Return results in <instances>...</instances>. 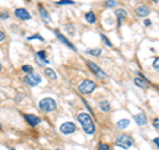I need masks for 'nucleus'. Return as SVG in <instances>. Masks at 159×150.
Wrapping results in <instances>:
<instances>
[{
	"label": "nucleus",
	"instance_id": "39",
	"mask_svg": "<svg viewBox=\"0 0 159 150\" xmlns=\"http://www.w3.org/2000/svg\"><path fill=\"white\" fill-rule=\"evenodd\" d=\"M158 89H159V85H158Z\"/></svg>",
	"mask_w": 159,
	"mask_h": 150
},
{
	"label": "nucleus",
	"instance_id": "11",
	"mask_svg": "<svg viewBox=\"0 0 159 150\" xmlns=\"http://www.w3.org/2000/svg\"><path fill=\"white\" fill-rule=\"evenodd\" d=\"M135 12H137V15L139 17H146L150 14V8H148L147 6H145V4H140V6H138L137 8H135Z\"/></svg>",
	"mask_w": 159,
	"mask_h": 150
},
{
	"label": "nucleus",
	"instance_id": "2",
	"mask_svg": "<svg viewBox=\"0 0 159 150\" xmlns=\"http://www.w3.org/2000/svg\"><path fill=\"white\" fill-rule=\"evenodd\" d=\"M39 108H40V110H42V112H45V113H52L56 110L57 104H56V101L52 97H45V98L40 100Z\"/></svg>",
	"mask_w": 159,
	"mask_h": 150
},
{
	"label": "nucleus",
	"instance_id": "18",
	"mask_svg": "<svg viewBox=\"0 0 159 150\" xmlns=\"http://www.w3.org/2000/svg\"><path fill=\"white\" fill-rule=\"evenodd\" d=\"M44 73L47 75V77H49L50 80H56L57 78V75H56V72L53 69H50V68H45Z\"/></svg>",
	"mask_w": 159,
	"mask_h": 150
},
{
	"label": "nucleus",
	"instance_id": "24",
	"mask_svg": "<svg viewBox=\"0 0 159 150\" xmlns=\"http://www.w3.org/2000/svg\"><path fill=\"white\" fill-rule=\"evenodd\" d=\"M117 4H118V3H117L115 0H106V1H105V6H106V7H109V8L117 7Z\"/></svg>",
	"mask_w": 159,
	"mask_h": 150
},
{
	"label": "nucleus",
	"instance_id": "33",
	"mask_svg": "<svg viewBox=\"0 0 159 150\" xmlns=\"http://www.w3.org/2000/svg\"><path fill=\"white\" fill-rule=\"evenodd\" d=\"M154 144L158 146V149H159V137H156V138H154Z\"/></svg>",
	"mask_w": 159,
	"mask_h": 150
},
{
	"label": "nucleus",
	"instance_id": "14",
	"mask_svg": "<svg viewBox=\"0 0 159 150\" xmlns=\"http://www.w3.org/2000/svg\"><path fill=\"white\" fill-rule=\"evenodd\" d=\"M115 16H117V20H118V27H121L122 23H123L125 19H126L127 14H126V11H125L123 8H119V9H117L115 11Z\"/></svg>",
	"mask_w": 159,
	"mask_h": 150
},
{
	"label": "nucleus",
	"instance_id": "17",
	"mask_svg": "<svg viewBox=\"0 0 159 150\" xmlns=\"http://www.w3.org/2000/svg\"><path fill=\"white\" fill-rule=\"evenodd\" d=\"M129 125H130V121L127 120V118H123V120H119L118 122H117V128H118V129H126Z\"/></svg>",
	"mask_w": 159,
	"mask_h": 150
},
{
	"label": "nucleus",
	"instance_id": "8",
	"mask_svg": "<svg viewBox=\"0 0 159 150\" xmlns=\"http://www.w3.org/2000/svg\"><path fill=\"white\" fill-rule=\"evenodd\" d=\"M53 33H54V36H56V37H57V39H58V40L61 41V43L64 44V45L69 47V48H70L72 51H77V48H76V47H74L73 44H72L70 41H69L68 39H66L65 36H64L62 33H61V32H60V31H58V29H54V31H53Z\"/></svg>",
	"mask_w": 159,
	"mask_h": 150
},
{
	"label": "nucleus",
	"instance_id": "9",
	"mask_svg": "<svg viewBox=\"0 0 159 150\" xmlns=\"http://www.w3.org/2000/svg\"><path fill=\"white\" fill-rule=\"evenodd\" d=\"M24 118H25V121L31 126H37L40 122H41V118L37 117V116H34V114H31V113H26V114H24Z\"/></svg>",
	"mask_w": 159,
	"mask_h": 150
},
{
	"label": "nucleus",
	"instance_id": "13",
	"mask_svg": "<svg viewBox=\"0 0 159 150\" xmlns=\"http://www.w3.org/2000/svg\"><path fill=\"white\" fill-rule=\"evenodd\" d=\"M132 118H134V121L137 122L138 126H145L146 123H147V118H146L145 113H138V114H135Z\"/></svg>",
	"mask_w": 159,
	"mask_h": 150
},
{
	"label": "nucleus",
	"instance_id": "1",
	"mask_svg": "<svg viewBox=\"0 0 159 150\" xmlns=\"http://www.w3.org/2000/svg\"><path fill=\"white\" fill-rule=\"evenodd\" d=\"M77 120H78V122L81 123L82 129H84V131H85L86 134H90V136H93V134L95 133L94 122H93L92 117H90L87 113H78V116H77Z\"/></svg>",
	"mask_w": 159,
	"mask_h": 150
},
{
	"label": "nucleus",
	"instance_id": "6",
	"mask_svg": "<svg viewBox=\"0 0 159 150\" xmlns=\"http://www.w3.org/2000/svg\"><path fill=\"white\" fill-rule=\"evenodd\" d=\"M87 67H89V69L92 70L93 73H95L97 75V77H100V78H107V75H106L105 72H103L102 69H101L100 67H98L95 62H93V61H87Z\"/></svg>",
	"mask_w": 159,
	"mask_h": 150
},
{
	"label": "nucleus",
	"instance_id": "34",
	"mask_svg": "<svg viewBox=\"0 0 159 150\" xmlns=\"http://www.w3.org/2000/svg\"><path fill=\"white\" fill-rule=\"evenodd\" d=\"M145 25H146V27H150L151 22H150V20H145Z\"/></svg>",
	"mask_w": 159,
	"mask_h": 150
},
{
	"label": "nucleus",
	"instance_id": "25",
	"mask_svg": "<svg viewBox=\"0 0 159 150\" xmlns=\"http://www.w3.org/2000/svg\"><path fill=\"white\" fill-rule=\"evenodd\" d=\"M153 68L156 70V72H159V57H156V59L154 60V62H153Z\"/></svg>",
	"mask_w": 159,
	"mask_h": 150
},
{
	"label": "nucleus",
	"instance_id": "38",
	"mask_svg": "<svg viewBox=\"0 0 159 150\" xmlns=\"http://www.w3.org/2000/svg\"><path fill=\"white\" fill-rule=\"evenodd\" d=\"M0 129H1V123H0Z\"/></svg>",
	"mask_w": 159,
	"mask_h": 150
},
{
	"label": "nucleus",
	"instance_id": "10",
	"mask_svg": "<svg viewBox=\"0 0 159 150\" xmlns=\"http://www.w3.org/2000/svg\"><path fill=\"white\" fill-rule=\"evenodd\" d=\"M15 16L20 20H29L31 19V14H29L25 8H16L15 9Z\"/></svg>",
	"mask_w": 159,
	"mask_h": 150
},
{
	"label": "nucleus",
	"instance_id": "23",
	"mask_svg": "<svg viewBox=\"0 0 159 150\" xmlns=\"http://www.w3.org/2000/svg\"><path fill=\"white\" fill-rule=\"evenodd\" d=\"M21 69H23V72H25L26 75H31V73H33V68L31 67V65H23V67H21Z\"/></svg>",
	"mask_w": 159,
	"mask_h": 150
},
{
	"label": "nucleus",
	"instance_id": "37",
	"mask_svg": "<svg viewBox=\"0 0 159 150\" xmlns=\"http://www.w3.org/2000/svg\"><path fill=\"white\" fill-rule=\"evenodd\" d=\"M56 150H62V149H56Z\"/></svg>",
	"mask_w": 159,
	"mask_h": 150
},
{
	"label": "nucleus",
	"instance_id": "15",
	"mask_svg": "<svg viewBox=\"0 0 159 150\" xmlns=\"http://www.w3.org/2000/svg\"><path fill=\"white\" fill-rule=\"evenodd\" d=\"M39 9H40V16H41V19L44 20V23L45 24H50V23H52V19H50V16L48 15L47 9H45L42 6H39Z\"/></svg>",
	"mask_w": 159,
	"mask_h": 150
},
{
	"label": "nucleus",
	"instance_id": "7",
	"mask_svg": "<svg viewBox=\"0 0 159 150\" xmlns=\"http://www.w3.org/2000/svg\"><path fill=\"white\" fill-rule=\"evenodd\" d=\"M76 130H77V126H76V123H73V122H64L62 125L60 126V131L62 134H66V136L74 133Z\"/></svg>",
	"mask_w": 159,
	"mask_h": 150
},
{
	"label": "nucleus",
	"instance_id": "29",
	"mask_svg": "<svg viewBox=\"0 0 159 150\" xmlns=\"http://www.w3.org/2000/svg\"><path fill=\"white\" fill-rule=\"evenodd\" d=\"M82 102H84V104H85V106H86V109L90 112V114H93V109H92V108H90V105L87 104V101H86V100H82Z\"/></svg>",
	"mask_w": 159,
	"mask_h": 150
},
{
	"label": "nucleus",
	"instance_id": "36",
	"mask_svg": "<svg viewBox=\"0 0 159 150\" xmlns=\"http://www.w3.org/2000/svg\"><path fill=\"white\" fill-rule=\"evenodd\" d=\"M153 1H155V3H156V1H158V0H153Z\"/></svg>",
	"mask_w": 159,
	"mask_h": 150
},
{
	"label": "nucleus",
	"instance_id": "26",
	"mask_svg": "<svg viewBox=\"0 0 159 150\" xmlns=\"http://www.w3.org/2000/svg\"><path fill=\"white\" fill-rule=\"evenodd\" d=\"M34 39H37V40H40V41H44V37H42V36H40V35H33V36H29V37H28V40H34Z\"/></svg>",
	"mask_w": 159,
	"mask_h": 150
},
{
	"label": "nucleus",
	"instance_id": "28",
	"mask_svg": "<svg viewBox=\"0 0 159 150\" xmlns=\"http://www.w3.org/2000/svg\"><path fill=\"white\" fill-rule=\"evenodd\" d=\"M65 29L68 31V32H70V35H74V27L72 24H68L65 25Z\"/></svg>",
	"mask_w": 159,
	"mask_h": 150
},
{
	"label": "nucleus",
	"instance_id": "5",
	"mask_svg": "<svg viewBox=\"0 0 159 150\" xmlns=\"http://www.w3.org/2000/svg\"><path fill=\"white\" fill-rule=\"evenodd\" d=\"M24 81H25L29 86H36L41 83V76L36 75V73H31V75L24 76Z\"/></svg>",
	"mask_w": 159,
	"mask_h": 150
},
{
	"label": "nucleus",
	"instance_id": "27",
	"mask_svg": "<svg viewBox=\"0 0 159 150\" xmlns=\"http://www.w3.org/2000/svg\"><path fill=\"white\" fill-rule=\"evenodd\" d=\"M98 150H110V147H109V145L102 144V142H101V144L98 145Z\"/></svg>",
	"mask_w": 159,
	"mask_h": 150
},
{
	"label": "nucleus",
	"instance_id": "21",
	"mask_svg": "<svg viewBox=\"0 0 159 150\" xmlns=\"http://www.w3.org/2000/svg\"><path fill=\"white\" fill-rule=\"evenodd\" d=\"M74 4L73 0H60V1H56V6H72Z\"/></svg>",
	"mask_w": 159,
	"mask_h": 150
},
{
	"label": "nucleus",
	"instance_id": "3",
	"mask_svg": "<svg viewBox=\"0 0 159 150\" xmlns=\"http://www.w3.org/2000/svg\"><path fill=\"white\" fill-rule=\"evenodd\" d=\"M134 141H132V137L127 136V134H121L115 138V145L122 149H129V147L132 146Z\"/></svg>",
	"mask_w": 159,
	"mask_h": 150
},
{
	"label": "nucleus",
	"instance_id": "12",
	"mask_svg": "<svg viewBox=\"0 0 159 150\" xmlns=\"http://www.w3.org/2000/svg\"><path fill=\"white\" fill-rule=\"evenodd\" d=\"M134 84L138 86V88H142V89H146L150 86V81L147 80V78H140V77H135L134 78Z\"/></svg>",
	"mask_w": 159,
	"mask_h": 150
},
{
	"label": "nucleus",
	"instance_id": "30",
	"mask_svg": "<svg viewBox=\"0 0 159 150\" xmlns=\"http://www.w3.org/2000/svg\"><path fill=\"white\" fill-rule=\"evenodd\" d=\"M153 125H154V128L159 130V118H155V120L153 121Z\"/></svg>",
	"mask_w": 159,
	"mask_h": 150
},
{
	"label": "nucleus",
	"instance_id": "35",
	"mask_svg": "<svg viewBox=\"0 0 159 150\" xmlns=\"http://www.w3.org/2000/svg\"><path fill=\"white\" fill-rule=\"evenodd\" d=\"M1 69H3V65H1V64H0V72H1Z\"/></svg>",
	"mask_w": 159,
	"mask_h": 150
},
{
	"label": "nucleus",
	"instance_id": "22",
	"mask_svg": "<svg viewBox=\"0 0 159 150\" xmlns=\"http://www.w3.org/2000/svg\"><path fill=\"white\" fill-rule=\"evenodd\" d=\"M100 36H101V40H102V41H103V43H105V44H106V45H107V47H109V48H113V44H111V41H110V40H109V39H107V37H106V36H105V35H103V33H100Z\"/></svg>",
	"mask_w": 159,
	"mask_h": 150
},
{
	"label": "nucleus",
	"instance_id": "19",
	"mask_svg": "<svg viewBox=\"0 0 159 150\" xmlns=\"http://www.w3.org/2000/svg\"><path fill=\"white\" fill-rule=\"evenodd\" d=\"M110 102L109 101H101L100 102V109L102 110V112H109L110 110Z\"/></svg>",
	"mask_w": 159,
	"mask_h": 150
},
{
	"label": "nucleus",
	"instance_id": "16",
	"mask_svg": "<svg viewBox=\"0 0 159 150\" xmlns=\"http://www.w3.org/2000/svg\"><path fill=\"white\" fill-rule=\"evenodd\" d=\"M85 19H86L87 23H90V24H94L95 23V15L93 11H89L86 12V15H85Z\"/></svg>",
	"mask_w": 159,
	"mask_h": 150
},
{
	"label": "nucleus",
	"instance_id": "31",
	"mask_svg": "<svg viewBox=\"0 0 159 150\" xmlns=\"http://www.w3.org/2000/svg\"><path fill=\"white\" fill-rule=\"evenodd\" d=\"M8 16H9V15H8L7 12H1V14H0V19H3V20L8 19Z\"/></svg>",
	"mask_w": 159,
	"mask_h": 150
},
{
	"label": "nucleus",
	"instance_id": "4",
	"mask_svg": "<svg viewBox=\"0 0 159 150\" xmlns=\"http://www.w3.org/2000/svg\"><path fill=\"white\" fill-rule=\"evenodd\" d=\"M95 83L94 81H92V80H84L81 84H80V86H78V90L81 92V93H84V94H89V93H92L93 90L95 89Z\"/></svg>",
	"mask_w": 159,
	"mask_h": 150
},
{
	"label": "nucleus",
	"instance_id": "20",
	"mask_svg": "<svg viewBox=\"0 0 159 150\" xmlns=\"http://www.w3.org/2000/svg\"><path fill=\"white\" fill-rule=\"evenodd\" d=\"M87 55H92V56H101L102 55V49L97 48V49H87L86 51Z\"/></svg>",
	"mask_w": 159,
	"mask_h": 150
},
{
	"label": "nucleus",
	"instance_id": "32",
	"mask_svg": "<svg viewBox=\"0 0 159 150\" xmlns=\"http://www.w3.org/2000/svg\"><path fill=\"white\" fill-rule=\"evenodd\" d=\"M3 40H5V33L3 32V31H0V43H1Z\"/></svg>",
	"mask_w": 159,
	"mask_h": 150
}]
</instances>
